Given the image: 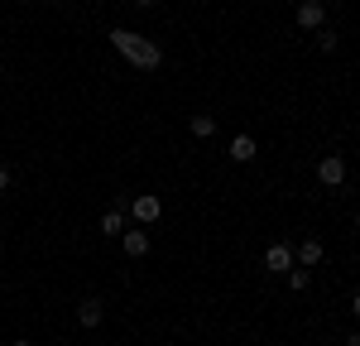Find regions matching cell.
Returning a JSON list of instances; mask_svg holds the SVG:
<instances>
[{
    "label": "cell",
    "mask_w": 360,
    "mask_h": 346,
    "mask_svg": "<svg viewBox=\"0 0 360 346\" xmlns=\"http://www.w3.org/2000/svg\"><path fill=\"white\" fill-rule=\"evenodd\" d=\"M111 49L135 72H159L164 68V49L154 44V39H144V34H135V29H111Z\"/></svg>",
    "instance_id": "cell-1"
},
{
    "label": "cell",
    "mask_w": 360,
    "mask_h": 346,
    "mask_svg": "<svg viewBox=\"0 0 360 346\" xmlns=\"http://www.w3.org/2000/svg\"><path fill=\"white\" fill-rule=\"evenodd\" d=\"M125 212L135 217V226H159L164 202H159V193H139V198H130V207H125Z\"/></svg>",
    "instance_id": "cell-2"
},
{
    "label": "cell",
    "mask_w": 360,
    "mask_h": 346,
    "mask_svg": "<svg viewBox=\"0 0 360 346\" xmlns=\"http://www.w3.org/2000/svg\"><path fill=\"white\" fill-rule=\"evenodd\" d=\"M293 20H298V29H303V34H317V29L327 25V5H322V0H298Z\"/></svg>",
    "instance_id": "cell-3"
},
{
    "label": "cell",
    "mask_w": 360,
    "mask_h": 346,
    "mask_svg": "<svg viewBox=\"0 0 360 346\" xmlns=\"http://www.w3.org/2000/svg\"><path fill=\"white\" fill-rule=\"evenodd\" d=\"M317 183H322V188H346V159H341V154H327V159L317 164Z\"/></svg>",
    "instance_id": "cell-4"
},
{
    "label": "cell",
    "mask_w": 360,
    "mask_h": 346,
    "mask_svg": "<svg viewBox=\"0 0 360 346\" xmlns=\"http://www.w3.org/2000/svg\"><path fill=\"white\" fill-rule=\"evenodd\" d=\"M125 207H130V202L125 198H115V207L111 212H101V222H96V226H101V236H125V217H130V212H125Z\"/></svg>",
    "instance_id": "cell-5"
},
{
    "label": "cell",
    "mask_w": 360,
    "mask_h": 346,
    "mask_svg": "<svg viewBox=\"0 0 360 346\" xmlns=\"http://www.w3.org/2000/svg\"><path fill=\"white\" fill-rule=\"evenodd\" d=\"M293 264H298V260H293V245H283V241L264 250V269H269V274H288Z\"/></svg>",
    "instance_id": "cell-6"
},
{
    "label": "cell",
    "mask_w": 360,
    "mask_h": 346,
    "mask_svg": "<svg viewBox=\"0 0 360 346\" xmlns=\"http://www.w3.org/2000/svg\"><path fill=\"white\" fill-rule=\"evenodd\" d=\"M293 260H298V264H303V269H317V264H322V260H327V245H322V241H312V236H307L303 245H293Z\"/></svg>",
    "instance_id": "cell-7"
},
{
    "label": "cell",
    "mask_w": 360,
    "mask_h": 346,
    "mask_svg": "<svg viewBox=\"0 0 360 346\" xmlns=\"http://www.w3.org/2000/svg\"><path fill=\"white\" fill-rule=\"evenodd\" d=\"M101 317H106V303H101L96 293L77 303V327H101Z\"/></svg>",
    "instance_id": "cell-8"
},
{
    "label": "cell",
    "mask_w": 360,
    "mask_h": 346,
    "mask_svg": "<svg viewBox=\"0 0 360 346\" xmlns=\"http://www.w3.org/2000/svg\"><path fill=\"white\" fill-rule=\"evenodd\" d=\"M120 245H125V255H130V260H144V255H149V226L125 231V236H120Z\"/></svg>",
    "instance_id": "cell-9"
},
{
    "label": "cell",
    "mask_w": 360,
    "mask_h": 346,
    "mask_svg": "<svg viewBox=\"0 0 360 346\" xmlns=\"http://www.w3.org/2000/svg\"><path fill=\"white\" fill-rule=\"evenodd\" d=\"M255 154H259V140L255 135H231V159L236 164H250Z\"/></svg>",
    "instance_id": "cell-10"
},
{
    "label": "cell",
    "mask_w": 360,
    "mask_h": 346,
    "mask_svg": "<svg viewBox=\"0 0 360 346\" xmlns=\"http://www.w3.org/2000/svg\"><path fill=\"white\" fill-rule=\"evenodd\" d=\"M188 130H193V140H212V135H217V115L197 111L193 120H188Z\"/></svg>",
    "instance_id": "cell-11"
},
{
    "label": "cell",
    "mask_w": 360,
    "mask_h": 346,
    "mask_svg": "<svg viewBox=\"0 0 360 346\" xmlns=\"http://www.w3.org/2000/svg\"><path fill=\"white\" fill-rule=\"evenodd\" d=\"M317 49H322V53H336V49H341V34H336L332 25H322L317 29Z\"/></svg>",
    "instance_id": "cell-12"
},
{
    "label": "cell",
    "mask_w": 360,
    "mask_h": 346,
    "mask_svg": "<svg viewBox=\"0 0 360 346\" xmlns=\"http://www.w3.org/2000/svg\"><path fill=\"white\" fill-rule=\"evenodd\" d=\"M283 284H288V288H307V269H303V264H293V269L283 274Z\"/></svg>",
    "instance_id": "cell-13"
},
{
    "label": "cell",
    "mask_w": 360,
    "mask_h": 346,
    "mask_svg": "<svg viewBox=\"0 0 360 346\" xmlns=\"http://www.w3.org/2000/svg\"><path fill=\"white\" fill-rule=\"evenodd\" d=\"M10 183H15V173H10L5 164H0V193H10Z\"/></svg>",
    "instance_id": "cell-14"
},
{
    "label": "cell",
    "mask_w": 360,
    "mask_h": 346,
    "mask_svg": "<svg viewBox=\"0 0 360 346\" xmlns=\"http://www.w3.org/2000/svg\"><path fill=\"white\" fill-rule=\"evenodd\" d=\"M351 313L360 317V288H356V293H351Z\"/></svg>",
    "instance_id": "cell-15"
},
{
    "label": "cell",
    "mask_w": 360,
    "mask_h": 346,
    "mask_svg": "<svg viewBox=\"0 0 360 346\" xmlns=\"http://www.w3.org/2000/svg\"><path fill=\"white\" fill-rule=\"evenodd\" d=\"M346 346H360V332H346Z\"/></svg>",
    "instance_id": "cell-16"
},
{
    "label": "cell",
    "mask_w": 360,
    "mask_h": 346,
    "mask_svg": "<svg viewBox=\"0 0 360 346\" xmlns=\"http://www.w3.org/2000/svg\"><path fill=\"white\" fill-rule=\"evenodd\" d=\"M135 5H139V10H149V5H159V0H135Z\"/></svg>",
    "instance_id": "cell-17"
},
{
    "label": "cell",
    "mask_w": 360,
    "mask_h": 346,
    "mask_svg": "<svg viewBox=\"0 0 360 346\" xmlns=\"http://www.w3.org/2000/svg\"><path fill=\"white\" fill-rule=\"evenodd\" d=\"M356 231H360V212H356Z\"/></svg>",
    "instance_id": "cell-18"
},
{
    "label": "cell",
    "mask_w": 360,
    "mask_h": 346,
    "mask_svg": "<svg viewBox=\"0 0 360 346\" xmlns=\"http://www.w3.org/2000/svg\"><path fill=\"white\" fill-rule=\"evenodd\" d=\"M15 346H34V342H15Z\"/></svg>",
    "instance_id": "cell-19"
},
{
    "label": "cell",
    "mask_w": 360,
    "mask_h": 346,
    "mask_svg": "<svg viewBox=\"0 0 360 346\" xmlns=\"http://www.w3.org/2000/svg\"><path fill=\"white\" fill-rule=\"evenodd\" d=\"M0 255H5V241H0Z\"/></svg>",
    "instance_id": "cell-20"
}]
</instances>
